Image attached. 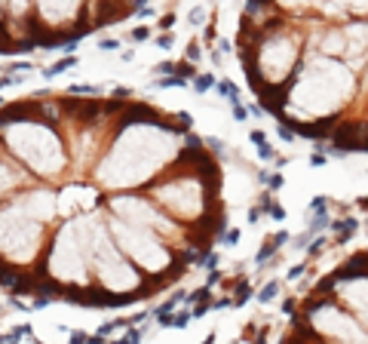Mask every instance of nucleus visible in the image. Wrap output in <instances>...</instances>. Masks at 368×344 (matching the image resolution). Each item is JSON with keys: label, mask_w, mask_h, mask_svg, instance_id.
Here are the masks:
<instances>
[{"label": "nucleus", "mask_w": 368, "mask_h": 344, "mask_svg": "<svg viewBox=\"0 0 368 344\" xmlns=\"http://www.w3.org/2000/svg\"><path fill=\"white\" fill-rule=\"evenodd\" d=\"M22 335H31V326H28V323H25V326H16L13 332H7V335H4V344H19Z\"/></svg>", "instance_id": "f257e3e1"}, {"label": "nucleus", "mask_w": 368, "mask_h": 344, "mask_svg": "<svg viewBox=\"0 0 368 344\" xmlns=\"http://www.w3.org/2000/svg\"><path fill=\"white\" fill-rule=\"evenodd\" d=\"M74 65H77V59H65V62H55L52 68H46V77H55V74H62V71H68V68H74Z\"/></svg>", "instance_id": "f03ea898"}, {"label": "nucleus", "mask_w": 368, "mask_h": 344, "mask_svg": "<svg viewBox=\"0 0 368 344\" xmlns=\"http://www.w3.org/2000/svg\"><path fill=\"white\" fill-rule=\"evenodd\" d=\"M212 86H215V77H212V74H200V77L194 80V89H197V92H209Z\"/></svg>", "instance_id": "7ed1b4c3"}, {"label": "nucleus", "mask_w": 368, "mask_h": 344, "mask_svg": "<svg viewBox=\"0 0 368 344\" xmlns=\"http://www.w3.org/2000/svg\"><path fill=\"white\" fill-rule=\"evenodd\" d=\"M157 86H160V89H169V86H188V77H184V74H178V77H163V80H157Z\"/></svg>", "instance_id": "20e7f679"}, {"label": "nucleus", "mask_w": 368, "mask_h": 344, "mask_svg": "<svg viewBox=\"0 0 368 344\" xmlns=\"http://www.w3.org/2000/svg\"><path fill=\"white\" fill-rule=\"evenodd\" d=\"M279 292V283H267L261 292H258V301H261V304H267V301H273V295Z\"/></svg>", "instance_id": "39448f33"}, {"label": "nucleus", "mask_w": 368, "mask_h": 344, "mask_svg": "<svg viewBox=\"0 0 368 344\" xmlns=\"http://www.w3.org/2000/svg\"><path fill=\"white\" fill-rule=\"evenodd\" d=\"M191 320H194V314L181 311V314H175V317H172V326H175V329H188V326H191Z\"/></svg>", "instance_id": "423d86ee"}, {"label": "nucleus", "mask_w": 368, "mask_h": 344, "mask_svg": "<svg viewBox=\"0 0 368 344\" xmlns=\"http://www.w3.org/2000/svg\"><path fill=\"white\" fill-rule=\"evenodd\" d=\"M218 89H221V95H227V99H230V102H233V99H236V86H233V83H230V80H221V83H218Z\"/></svg>", "instance_id": "0eeeda50"}, {"label": "nucleus", "mask_w": 368, "mask_h": 344, "mask_svg": "<svg viewBox=\"0 0 368 344\" xmlns=\"http://www.w3.org/2000/svg\"><path fill=\"white\" fill-rule=\"evenodd\" d=\"M230 108H233V117H236V120H239V123H242V120H246V117H249V111H246V108H242V105H239V99H233V102H230Z\"/></svg>", "instance_id": "6e6552de"}, {"label": "nucleus", "mask_w": 368, "mask_h": 344, "mask_svg": "<svg viewBox=\"0 0 368 344\" xmlns=\"http://www.w3.org/2000/svg\"><path fill=\"white\" fill-rule=\"evenodd\" d=\"M249 295H252V289H249V286H239V292H236V298H233V308L246 304V301H249Z\"/></svg>", "instance_id": "1a4fd4ad"}, {"label": "nucleus", "mask_w": 368, "mask_h": 344, "mask_svg": "<svg viewBox=\"0 0 368 344\" xmlns=\"http://www.w3.org/2000/svg\"><path fill=\"white\" fill-rule=\"evenodd\" d=\"M203 19H206V10H203V7H197V10H191V16H188V22H191V25H200Z\"/></svg>", "instance_id": "9d476101"}, {"label": "nucleus", "mask_w": 368, "mask_h": 344, "mask_svg": "<svg viewBox=\"0 0 368 344\" xmlns=\"http://www.w3.org/2000/svg\"><path fill=\"white\" fill-rule=\"evenodd\" d=\"M89 338L92 335H86V332H71V344H89Z\"/></svg>", "instance_id": "9b49d317"}, {"label": "nucleus", "mask_w": 368, "mask_h": 344, "mask_svg": "<svg viewBox=\"0 0 368 344\" xmlns=\"http://www.w3.org/2000/svg\"><path fill=\"white\" fill-rule=\"evenodd\" d=\"M206 144L215 151V154H224V141H221V138H206Z\"/></svg>", "instance_id": "f8f14e48"}, {"label": "nucleus", "mask_w": 368, "mask_h": 344, "mask_svg": "<svg viewBox=\"0 0 368 344\" xmlns=\"http://www.w3.org/2000/svg\"><path fill=\"white\" fill-rule=\"evenodd\" d=\"M236 243H239V231L233 227V231H227V234H224V246H236Z\"/></svg>", "instance_id": "ddd939ff"}, {"label": "nucleus", "mask_w": 368, "mask_h": 344, "mask_svg": "<svg viewBox=\"0 0 368 344\" xmlns=\"http://www.w3.org/2000/svg\"><path fill=\"white\" fill-rule=\"evenodd\" d=\"M276 135H279V138H282V141H291V138H294V132H291V129H288V126H282V123H279V126H276Z\"/></svg>", "instance_id": "4468645a"}, {"label": "nucleus", "mask_w": 368, "mask_h": 344, "mask_svg": "<svg viewBox=\"0 0 368 344\" xmlns=\"http://www.w3.org/2000/svg\"><path fill=\"white\" fill-rule=\"evenodd\" d=\"M249 138H252L258 148H261V144H267V138H264V132H261V129H252V135H249Z\"/></svg>", "instance_id": "2eb2a0df"}, {"label": "nucleus", "mask_w": 368, "mask_h": 344, "mask_svg": "<svg viewBox=\"0 0 368 344\" xmlns=\"http://www.w3.org/2000/svg\"><path fill=\"white\" fill-rule=\"evenodd\" d=\"M147 37H151V31H147V28H135L132 31V40H147Z\"/></svg>", "instance_id": "dca6fc26"}, {"label": "nucleus", "mask_w": 368, "mask_h": 344, "mask_svg": "<svg viewBox=\"0 0 368 344\" xmlns=\"http://www.w3.org/2000/svg\"><path fill=\"white\" fill-rule=\"evenodd\" d=\"M188 59H191V62H197V59H200V46H197V43H191V46H188Z\"/></svg>", "instance_id": "f3484780"}, {"label": "nucleus", "mask_w": 368, "mask_h": 344, "mask_svg": "<svg viewBox=\"0 0 368 344\" xmlns=\"http://www.w3.org/2000/svg\"><path fill=\"white\" fill-rule=\"evenodd\" d=\"M282 184H285V178H282V175H270V187H273V190H279Z\"/></svg>", "instance_id": "a211bd4d"}, {"label": "nucleus", "mask_w": 368, "mask_h": 344, "mask_svg": "<svg viewBox=\"0 0 368 344\" xmlns=\"http://www.w3.org/2000/svg\"><path fill=\"white\" fill-rule=\"evenodd\" d=\"M322 209H325V200H322V197H316V200L310 203V212H322Z\"/></svg>", "instance_id": "6ab92c4d"}, {"label": "nucleus", "mask_w": 368, "mask_h": 344, "mask_svg": "<svg viewBox=\"0 0 368 344\" xmlns=\"http://www.w3.org/2000/svg\"><path fill=\"white\" fill-rule=\"evenodd\" d=\"M258 151H261V157H264V160H273V148H270V144H261Z\"/></svg>", "instance_id": "aec40b11"}, {"label": "nucleus", "mask_w": 368, "mask_h": 344, "mask_svg": "<svg viewBox=\"0 0 368 344\" xmlns=\"http://www.w3.org/2000/svg\"><path fill=\"white\" fill-rule=\"evenodd\" d=\"M101 50H107V53L110 50H120V40H101Z\"/></svg>", "instance_id": "412c9836"}, {"label": "nucleus", "mask_w": 368, "mask_h": 344, "mask_svg": "<svg viewBox=\"0 0 368 344\" xmlns=\"http://www.w3.org/2000/svg\"><path fill=\"white\" fill-rule=\"evenodd\" d=\"M304 274V264H298V267H291V271H288V280H298Z\"/></svg>", "instance_id": "4be33fe9"}, {"label": "nucleus", "mask_w": 368, "mask_h": 344, "mask_svg": "<svg viewBox=\"0 0 368 344\" xmlns=\"http://www.w3.org/2000/svg\"><path fill=\"white\" fill-rule=\"evenodd\" d=\"M322 246H325V240L319 237V240H313V246H310V252H313V255H319V252H322Z\"/></svg>", "instance_id": "5701e85b"}, {"label": "nucleus", "mask_w": 368, "mask_h": 344, "mask_svg": "<svg viewBox=\"0 0 368 344\" xmlns=\"http://www.w3.org/2000/svg\"><path fill=\"white\" fill-rule=\"evenodd\" d=\"M157 43H160L163 50H169V46H172V34H163V37H160V40H157Z\"/></svg>", "instance_id": "b1692460"}, {"label": "nucleus", "mask_w": 368, "mask_h": 344, "mask_svg": "<svg viewBox=\"0 0 368 344\" xmlns=\"http://www.w3.org/2000/svg\"><path fill=\"white\" fill-rule=\"evenodd\" d=\"M203 264H206V267H215V264H218V255H212V252H209V255L203 258Z\"/></svg>", "instance_id": "393cba45"}, {"label": "nucleus", "mask_w": 368, "mask_h": 344, "mask_svg": "<svg viewBox=\"0 0 368 344\" xmlns=\"http://www.w3.org/2000/svg\"><path fill=\"white\" fill-rule=\"evenodd\" d=\"M258 218H261V209H249V221L258 224Z\"/></svg>", "instance_id": "a878e982"}, {"label": "nucleus", "mask_w": 368, "mask_h": 344, "mask_svg": "<svg viewBox=\"0 0 368 344\" xmlns=\"http://www.w3.org/2000/svg\"><path fill=\"white\" fill-rule=\"evenodd\" d=\"M344 4H353V7H359V10H368V0H344Z\"/></svg>", "instance_id": "bb28decb"}, {"label": "nucleus", "mask_w": 368, "mask_h": 344, "mask_svg": "<svg viewBox=\"0 0 368 344\" xmlns=\"http://www.w3.org/2000/svg\"><path fill=\"white\" fill-rule=\"evenodd\" d=\"M172 22H175V16H163L160 19V28H172Z\"/></svg>", "instance_id": "cd10ccee"}, {"label": "nucleus", "mask_w": 368, "mask_h": 344, "mask_svg": "<svg viewBox=\"0 0 368 344\" xmlns=\"http://www.w3.org/2000/svg\"><path fill=\"white\" fill-rule=\"evenodd\" d=\"M71 92H95V86H74Z\"/></svg>", "instance_id": "c85d7f7f"}, {"label": "nucleus", "mask_w": 368, "mask_h": 344, "mask_svg": "<svg viewBox=\"0 0 368 344\" xmlns=\"http://www.w3.org/2000/svg\"><path fill=\"white\" fill-rule=\"evenodd\" d=\"M310 163H313V166H322V163H325V157H319V154H313V157H310Z\"/></svg>", "instance_id": "c756f323"}, {"label": "nucleus", "mask_w": 368, "mask_h": 344, "mask_svg": "<svg viewBox=\"0 0 368 344\" xmlns=\"http://www.w3.org/2000/svg\"><path fill=\"white\" fill-rule=\"evenodd\" d=\"M279 4H288V7H294V4H310V0H279Z\"/></svg>", "instance_id": "7c9ffc66"}, {"label": "nucleus", "mask_w": 368, "mask_h": 344, "mask_svg": "<svg viewBox=\"0 0 368 344\" xmlns=\"http://www.w3.org/2000/svg\"><path fill=\"white\" fill-rule=\"evenodd\" d=\"M203 344H215V332H209V335L203 338Z\"/></svg>", "instance_id": "2f4dec72"}]
</instances>
